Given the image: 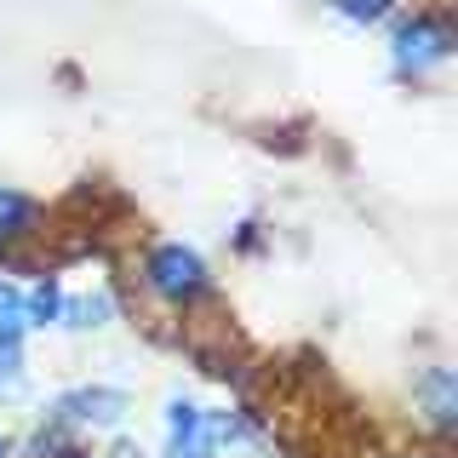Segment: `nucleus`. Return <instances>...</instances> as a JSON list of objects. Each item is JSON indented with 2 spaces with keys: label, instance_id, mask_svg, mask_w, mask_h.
I'll list each match as a JSON object with an SVG mask.
<instances>
[{
  "label": "nucleus",
  "instance_id": "f257e3e1",
  "mask_svg": "<svg viewBox=\"0 0 458 458\" xmlns=\"http://www.w3.org/2000/svg\"><path fill=\"white\" fill-rule=\"evenodd\" d=\"M143 286H149L161 304L172 310H190L212 293V276H207V258L183 241H161L149 258H143Z\"/></svg>",
  "mask_w": 458,
  "mask_h": 458
},
{
  "label": "nucleus",
  "instance_id": "f03ea898",
  "mask_svg": "<svg viewBox=\"0 0 458 458\" xmlns=\"http://www.w3.org/2000/svg\"><path fill=\"white\" fill-rule=\"evenodd\" d=\"M390 57H395V75H424V69L447 64V57H453V29H447V18H436V12H412V18L395 29Z\"/></svg>",
  "mask_w": 458,
  "mask_h": 458
},
{
  "label": "nucleus",
  "instance_id": "7ed1b4c3",
  "mask_svg": "<svg viewBox=\"0 0 458 458\" xmlns=\"http://www.w3.org/2000/svg\"><path fill=\"white\" fill-rule=\"evenodd\" d=\"M132 412V395L114 390V384H86V390H64L47 407V419L69 424V429H121V419Z\"/></svg>",
  "mask_w": 458,
  "mask_h": 458
},
{
  "label": "nucleus",
  "instance_id": "20e7f679",
  "mask_svg": "<svg viewBox=\"0 0 458 458\" xmlns=\"http://www.w3.org/2000/svg\"><path fill=\"white\" fill-rule=\"evenodd\" d=\"M412 401H419L424 424L436 429L441 441L458 429V378H453V367H424L419 378H412Z\"/></svg>",
  "mask_w": 458,
  "mask_h": 458
},
{
  "label": "nucleus",
  "instance_id": "39448f33",
  "mask_svg": "<svg viewBox=\"0 0 458 458\" xmlns=\"http://www.w3.org/2000/svg\"><path fill=\"white\" fill-rule=\"evenodd\" d=\"M40 218H47V207H40L35 195H23V190H6V183H0V247H12V241H29V235H40Z\"/></svg>",
  "mask_w": 458,
  "mask_h": 458
},
{
  "label": "nucleus",
  "instance_id": "423d86ee",
  "mask_svg": "<svg viewBox=\"0 0 458 458\" xmlns=\"http://www.w3.org/2000/svg\"><path fill=\"white\" fill-rule=\"evenodd\" d=\"M166 453L172 458H207V441H200V407L183 395L166 401Z\"/></svg>",
  "mask_w": 458,
  "mask_h": 458
},
{
  "label": "nucleus",
  "instance_id": "0eeeda50",
  "mask_svg": "<svg viewBox=\"0 0 458 458\" xmlns=\"http://www.w3.org/2000/svg\"><path fill=\"white\" fill-rule=\"evenodd\" d=\"M200 441H207V458L224 453V447H241V441H252V424L247 412H200Z\"/></svg>",
  "mask_w": 458,
  "mask_h": 458
},
{
  "label": "nucleus",
  "instance_id": "6e6552de",
  "mask_svg": "<svg viewBox=\"0 0 458 458\" xmlns=\"http://www.w3.org/2000/svg\"><path fill=\"white\" fill-rule=\"evenodd\" d=\"M57 321H69V327H109L114 321V298L98 286V293H86V298H64V315Z\"/></svg>",
  "mask_w": 458,
  "mask_h": 458
},
{
  "label": "nucleus",
  "instance_id": "1a4fd4ad",
  "mask_svg": "<svg viewBox=\"0 0 458 458\" xmlns=\"http://www.w3.org/2000/svg\"><path fill=\"white\" fill-rule=\"evenodd\" d=\"M23 310H29V327H52L57 315H64V286H57L52 276L35 281V286L23 293Z\"/></svg>",
  "mask_w": 458,
  "mask_h": 458
},
{
  "label": "nucleus",
  "instance_id": "9d476101",
  "mask_svg": "<svg viewBox=\"0 0 458 458\" xmlns=\"http://www.w3.org/2000/svg\"><path fill=\"white\" fill-rule=\"evenodd\" d=\"M23 384V338L0 333V395H12Z\"/></svg>",
  "mask_w": 458,
  "mask_h": 458
},
{
  "label": "nucleus",
  "instance_id": "9b49d317",
  "mask_svg": "<svg viewBox=\"0 0 458 458\" xmlns=\"http://www.w3.org/2000/svg\"><path fill=\"white\" fill-rule=\"evenodd\" d=\"M0 333H12V338H23L29 333V310H23V293L12 281H0Z\"/></svg>",
  "mask_w": 458,
  "mask_h": 458
},
{
  "label": "nucleus",
  "instance_id": "f8f14e48",
  "mask_svg": "<svg viewBox=\"0 0 458 458\" xmlns=\"http://www.w3.org/2000/svg\"><path fill=\"white\" fill-rule=\"evenodd\" d=\"M333 12L367 29V23H384V18H390V12H395V0H333Z\"/></svg>",
  "mask_w": 458,
  "mask_h": 458
},
{
  "label": "nucleus",
  "instance_id": "ddd939ff",
  "mask_svg": "<svg viewBox=\"0 0 458 458\" xmlns=\"http://www.w3.org/2000/svg\"><path fill=\"white\" fill-rule=\"evenodd\" d=\"M0 458H12V441L6 436H0Z\"/></svg>",
  "mask_w": 458,
  "mask_h": 458
}]
</instances>
